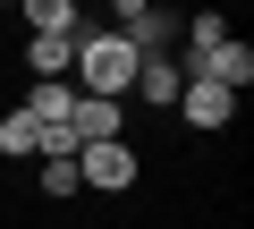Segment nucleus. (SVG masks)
Listing matches in <instances>:
<instances>
[{"mask_svg": "<svg viewBox=\"0 0 254 229\" xmlns=\"http://www.w3.org/2000/svg\"><path fill=\"white\" fill-rule=\"evenodd\" d=\"M127 43H136V60H161V51L178 43V26H170V9H161V0H153L136 26H127Z\"/></svg>", "mask_w": 254, "mask_h": 229, "instance_id": "8", "label": "nucleus"}, {"mask_svg": "<svg viewBox=\"0 0 254 229\" xmlns=\"http://www.w3.org/2000/svg\"><path fill=\"white\" fill-rule=\"evenodd\" d=\"M26 68H34V85H43V76H68V68H76V43H68V34H34V43H26Z\"/></svg>", "mask_w": 254, "mask_h": 229, "instance_id": "9", "label": "nucleus"}, {"mask_svg": "<svg viewBox=\"0 0 254 229\" xmlns=\"http://www.w3.org/2000/svg\"><path fill=\"white\" fill-rule=\"evenodd\" d=\"M0 153H9V161H26V153H43V128L26 119V110H9V119H0Z\"/></svg>", "mask_w": 254, "mask_h": 229, "instance_id": "11", "label": "nucleus"}, {"mask_svg": "<svg viewBox=\"0 0 254 229\" xmlns=\"http://www.w3.org/2000/svg\"><path fill=\"white\" fill-rule=\"evenodd\" d=\"M178 85H187V68H178V51H161V60H136V85H127V93H136L144 110H170Z\"/></svg>", "mask_w": 254, "mask_h": 229, "instance_id": "6", "label": "nucleus"}, {"mask_svg": "<svg viewBox=\"0 0 254 229\" xmlns=\"http://www.w3.org/2000/svg\"><path fill=\"white\" fill-rule=\"evenodd\" d=\"M68 136H76V145H102V136H127V102H102V93H76V110H68Z\"/></svg>", "mask_w": 254, "mask_h": 229, "instance_id": "5", "label": "nucleus"}, {"mask_svg": "<svg viewBox=\"0 0 254 229\" xmlns=\"http://www.w3.org/2000/svg\"><path fill=\"white\" fill-rule=\"evenodd\" d=\"M136 145H127V136H102V145H76V178L93 187V195H127V187H136Z\"/></svg>", "mask_w": 254, "mask_h": 229, "instance_id": "2", "label": "nucleus"}, {"mask_svg": "<svg viewBox=\"0 0 254 229\" xmlns=\"http://www.w3.org/2000/svg\"><path fill=\"white\" fill-rule=\"evenodd\" d=\"M102 9H110V26H119V34H127V26H136V17H144V9H153V0H102Z\"/></svg>", "mask_w": 254, "mask_h": 229, "instance_id": "12", "label": "nucleus"}, {"mask_svg": "<svg viewBox=\"0 0 254 229\" xmlns=\"http://www.w3.org/2000/svg\"><path fill=\"white\" fill-rule=\"evenodd\" d=\"M178 68H187V60H178ZM187 76H212V85L246 93V85H254V43H246V34H229V43H212V51H203Z\"/></svg>", "mask_w": 254, "mask_h": 229, "instance_id": "4", "label": "nucleus"}, {"mask_svg": "<svg viewBox=\"0 0 254 229\" xmlns=\"http://www.w3.org/2000/svg\"><path fill=\"white\" fill-rule=\"evenodd\" d=\"M76 93H102V102H127V85H136V43H127L119 26H93L76 34V68H68Z\"/></svg>", "mask_w": 254, "mask_h": 229, "instance_id": "1", "label": "nucleus"}, {"mask_svg": "<svg viewBox=\"0 0 254 229\" xmlns=\"http://www.w3.org/2000/svg\"><path fill=\"white\" fill-rule=\"evenodd\" d=\"M170 110H178V119H187V128H203V136H220V128L237 119V93H229V85H212V76H187Z\"/></svg>", "mask_w": 254, "mask_h": 229, "instance_id": "3", "label": "nucleus"}, {"mask_svg": "<svg viewBox=\"0 0 254 229\" xmlns=\"http://www.w3.org/2000/svg\"><path fill=\"white\" fill-rule=\"evenodd\" d=\"M17 9H26V26L34 34H93V17H85V0H17Z\"/></svg>", "mask_w": 254, "mask_h": 229, "instance_id": "7", "label": "nucleus"}, {"mask_svg": "<svg viewBox=\"0 0 254 229\" xmlns=\"http://www.w3.org/2000/svg\"><path fill=\"white\" fill-rule=\"evenodd\" d=\"M43 195H51V204L85 195V178H76V153H43Z\"/></svg>", "mask_w": 254, "mask_h": 229, "instance_id": "10", "label": "nucleus"}]
</instances>
